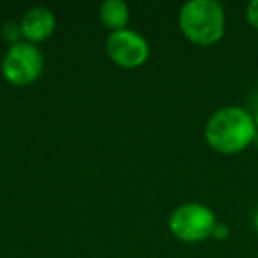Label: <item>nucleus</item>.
<instances>
[{"label": "nucleus", "instance_id": "6e6552de", "mask_svg": "<svg viewBox=\"0 0 258 258\" xmlns=\"http://www.w3.org/2000/svg\"><path fill=\"white\" fill-rule=\"evenodd\" d=\"M2 36L8 39V43L16 44L20 41H23L22 36V29H20V23L18 22H8L2 29Z\"/></svg>", "mask_w": 258, "mask_h": 258}, {"label": "nucleus", "instance_id": "f257e3e1", "mask_svg": "<svg viewBox=\"0 0 258 258\" xmlns=\"http://www.w3.org/2000/svg\"><path fill=\"white\" fill-rule=\"evenodd\" d=\"M253 115L240 106H225L209 117L204 137L212 151L233 156L246 151L256 138Z\"/></svg>", "mask_w": 258, "mask_h": 258}, {"label": "nucleus", "instance_id": "1a4fd4ad", "mask_svg": "<svg viewBox=\"0 0 258 258\" xmlns=\"http://www.w3.org/2000/svg\"><path fill=\"white\" fill-rule=\"evenodd\" d=\"M246 20L254 30H258V0H253L246 6Z\"/></svg>", "mask_w": 258, "mask_h": 258}, {"label": "nucleus", "instance_id": "f03ea898", "mask_svg": "<svg viewBox=\"0 0 258 258\" xmlns=\"http://www.w3.org/2000/svg\"><path fill=\"white\" fill-rule=\"evenodd\" d=\"M179 29L189 43L212 46L225 36V9L216 0H189L179 11Z\"/></svg>", "mask_w": 258, "mask_h": 258}, {"label": "nucleus", "instance_id": "7ed1b4c3", "mask_svg": "<svg viewBox=\"0 0 258 258\" xmlns=\"http://www.w3.org/2000/svg\"><path fill=\"white\" fill-rule=\"evenodd\" d=\"M218 225L211 207L200 202H187L173 209L168 218V228L175 239L187 244H197L209 239Z\"/></svg>", "mask_w": 258, "mask_h": 258}, {"label": "nucleus", "instance_id": "423d86ee", "mask_svg": "<svg viewBox=\"0 0 258 258\" xmlns=\"http://www.w3.org/2000/svg\"><path fill=\"white\" fill-rule=\"evenodd\" d=\"M55 27H57L55 15L48 8H43V6L29 9L20 20L23 41L32 44L48 39L55 32Z\"/></svg>", "mask_w": 258, "mask_h": 258}, {"label": "nucleus", "instance_id": "9d476101", "mask_svg": "<svg viewBox=\"0 0 258 258\" xmlns=\"http://www.w3.org/2000/svg\"><path fill=\"white\" fill-rule=\"evenodd\" d=\"M228 235H230L228 226L223 225V223H218V225H216V228H214V233H212V237H214V239H218V240H225Z\"/></svg>", "mask_w": 258, "mask_h": 258}, {"label": "nucleus", "instance_id": "39448f33", "mask_svg": "<svg viewBox=\"0 0 258 258\" xmlns=\"http://www.w3.org/2000/svg\"><path fill=\"white\" fill-rule=\"evenodd\" d=\"M106 53L117 66L125 69L140 68L151 55V46L140 32L122 29L110 32L106 37Z\"/></svg>", "mask_w": 258, "mask_h": 258}, {"label": "nucleus", "instance_id": "9b49d317", "mask_svg": "<svg viewBox=\"0 0 258 258\" xmlns=\"http://www.w3.org/2000/svg\"><path fill=\"white\" fill-rule=\"evenodd\" d=\"M253 228L258 232V211L254 212V216H253Z\"/></svg>", "mask_w": 258, "mask_h": 258}, {"label": "nucleus", "instance_id": "0eeeda50", "mask_svg": "<svg viewBox=\"0 0 258 258\" xmlns=\"http://www.w3.org/2000/svg\"><path fill=\"white\" fill-rule=\"evenodd\" d=\"M99 18L110 32L122 30L127 27L129 22V8L122 0H106L99 8Z\"/></svg>", "mask_w": 258, "mask_h": 258}, {"label": "nucleus", "instance_id": "f8f14e48", "mask_svg": "<svg viewBox=\"0 0 258 258\" xmlns=\"http://www.w3.org/2000/svg\"><path fill=\"white\" fill-rule=\"evenodd\" d=\"M253 118H254V125H256V129H258V110H256V113L253 115Z\"/></svg>", "mask_w": 258, "mask_h": 258}, {"label": "nucleus", "instance_id": "20e7f679", "mask_svg": "<svg viewBox=\"0 0 258 258\" xmlns=\"http://www.w3.org/2000/svg\"><path fill=\"white\" fill-rule=\"evenodd\" d=\"M43 68L44 58L41 50L37 48V44L27 43V41L9 44L0 62L4 78L15 87H27L34 83L41 76Z\"/></svg>", "mask_w": 258, "mask_h": 258}]
</instances>
